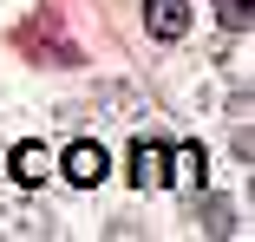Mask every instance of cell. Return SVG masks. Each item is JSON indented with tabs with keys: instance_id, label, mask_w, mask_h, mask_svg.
Instances as JSON below:
<instances>
[{
	"instance_id": "obj_5",
	"label": "cell",
	"mask_w": 255,
	"mask_h": 242,
	"mask_svg": "<svg viewBox=\"0 0 255 242\" xmlns=\"http://www.w3.org/2000/svg\"><path fill=\"white\" fill-rule=\"evenodd\" d=\"M170 164H177V183H183V190H203V144L170 151Z\"/></svg>"
},
{
	"instance_id": "obj_2",
	"label": "cell",
	"mask_w": 255,
	"mask_h": 242,
	"mask_svg": "<svg viewBox=\"0 0 255 242\" xmlns=\"http://www.w3.org/2000/svg\"><path fill=\"white\" fill-rule=\"evenodd\" d=\"M144 26H150V39L177 46L190 33V13H183V0H144Z\"/></svg>"
},
{
	"instance_id": "obj_4",
	"label": "cell",
	"mask_w": 255,
	"mask_h": 242,
	"mask_svg": "<svg viewBox=\"0 0 255 242\" xmlns=\"http://www.w3.org/2000/svg\"><path fill=\"white\" fill-rule=\"evenodd\" d=\"M66 177H72L79 190H92L98 177H105V151H98V144H92V137H79V144H72V151H66Z\"/></svg>"
},
{
	"instance_id": "obj_6",
	"label": "cell",
	"mask_w": 255,
	"mask_h": 242,
	"mask_svg": "<svg viewBox=\"0 0 255 242\" xmlns=\"http://www.w3.org/2000/svg\"><path fill=\"white\" fill-rule=\"evenodd\" d=\"M216 20H223L229 33H242V26H249V0H216Z\"/></svg>"
},
{
	"instance_id": "obj_1",
	"label": "cell",
	"mask_w": 255,
	"mask_h": 242,
	"mask_svg": "<svg viewBox=\"0 0 255 242\" xmlns=\"http://www.w3.org/2000/svg\"><path fill=\"white\" fill-rule=\"evenodd\" d=\"M164 177H170V144L137 137V144H131V183H137V190H157Z\"/></svg>"
},
{
	"instance_id": "obj_3",
	"label": "cell",
	"mask_w": 255,
	"mask_h": 242,
	"mask_svg": "<svg viewBox=\"0 0 255 242\" xmlns=\"http://www.w3.org/2000/svg\"><path fill=\"white\" fill-rule=\"evenodd\" d=\"M46 170H53V157H46V144H13V157H7V177L20 190H39Z\"/></svg>"
}]
</instances>
